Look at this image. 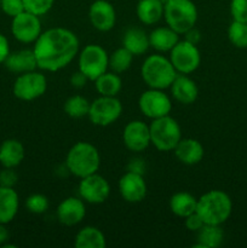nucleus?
<instances>
[{"label": "nucleus", "instance_id": "nucleus-5", "mask_svg": "<svg viewBox=\"0 0 247 248\" xmlns=\"http://www.w3.org/2000/svg\"><path fill=\"white\" fill-rule=\"evenodd\" d=\"M198 7L193 0H166L164 5V21L166 26L179 35H184L198 22Z\"/></svg>", "mask_w": 247, "mask_h": 248}, {"label": "nucleus", "instance_id": "nucleus-17", "mask_svg": "<svg viewBox=\"0 0 247 248\" xmlns=\"http://www.w3.org/2000/svg\"><path fill=\"white\" fill-rule=\"evenodd\" d=\"M81 198L69 196L62 200L56 210L57 219L65 227H75L84 220L86 216V206Z\"/></svg>", "mask_w": 247, "mask_h": 248}, {"label": "nucleus", "instance_id": "nucleus-12", "mask_svg": "<svg viewBox=\"0 0 247 248\" xmlns=\"http://www.w3.org/2000/svg\"><path fill=\"white\" fill-rule=\"evenodd\" d=\"M77 190L79 196L86 203L101 205L106 202L110 195V184L103 176L96 172L80 179Z\"/></svg>", "mask_w": 247, "mask_h": 248}, {"label": "nucleus", "instance_id": "nucleus-26", "mask_svg": "<svg viewBox=\"0 0 247 248\" xmlns=\"http://www.w3.org/2000/svg\"><path fill=\"white\" fill-rule=\"evenodd\" d=\"M74 246L77 248H104L107 246L106 235L98 228L87 225L77 232Z\"/></svg>", "mask_w": 247, "mask_h": 248}, {"label": "nucleus", "instance_id": "nucleus-8", "mask_svg": "<svg viewBox=\"0 0 247 248\" xmlns=\"http://www.w3.org/2000/svg\"><path fill=\"white\" fill-rule=\"evenodd\" d=\"M47 90V79L45 74L35 70L17 75L12 86L14 96L19 101L31 102L40 98Z\"/></svg>", "mask_w": 247, "mask_h": 248}, {"label": "nucleus", "instance_id": "nucleus-40", "mask_svg": "<svg viewBox=\"0 0 247 248\" xmlns=\"http://www.w3.org/2000/svg\"><path fill=\"white\" fill-rule=\"evenodd\" d=\"M10 52H11V50H10L9 40L4 34L0 33V64H4L5 60L10 55Z\"/></svg>", "mask_w": 247, "mask_h": 248}, {"label": "nucleus", "instance_id": "nucleus-33", "mask_svg": "<svg viewBox=\"0 0 247 248\" xmlns=\"http://www.w3.org/2000/svg\"><path fill=\"white\" fill-rule=\"evenodd\" d=\"M48 199L43 194H31L26 200V208L33 215H43L48 210Z\"/></svg>", "mask_w": 247, "mask_h": 248}, {"label": "nucleus", "instance_id": "nucleus-35", "mask_svg": "<svg viewBox=\"0 0 247 248\" xmlns=\"http://www.w3.org/2000/svg\"><path fill=\"white\" fill-rule=\"evenodd\" d=\"M0 7L1 11L11 18L26 11L23 0H0Z\"/></svg>", "mask_w": 247, "mask_h": 248}, {"label": "nucleus", "instance_id": "nucleus-29", "mask_svg": "<svg viewBox=\"0 0 247 248\" xmlns=\"http://www.w3.org/2000/svg\"><path fill=\"white\" fill-rule=\"evenodd\" d=\"M93 82L99 96L116 97L123 89V80H121L120 75L111 72V70L110 72L107 70L104 74L97 78Z\"/></svg>", "mask_w": 247, "mask_h": 248}, {"label": "nucleus", "instance_id": "nucleus-15", "mask_svg": "<svg viewBox=\"0 0 247 248\" xmlns=\"http://www.w3.org/2000/svg\"><path fill=\"white\" fill-rule=\"evenodd\" d=\"M123 142L132 153H142L152 145L149 125L142 120H132L126 124L123 131Z\"/></svg>", "mask_w": 247, "mask_h": 248}, {"label": "nucleus", "instance_id": "nucleus-16", "mask_svg": "<svg viewBox=\"0 0 247 248\" xmlns=\"http://www.w3.org/2000/svg\"><path fill=\"white\" fill-rule=\"evenodd\" d=\"M89 19L96 31L106 33L116 23L115 7L108 0H94L89 9Z\"/></svg>", "mask_w": 247, "mask_h": 248}, {"label": "nucleus", "instance_id": "nucleus-34", "mask_svg": "<svg viewBox=\"0 0 247 248\" xmlns=\"http://www.w3.org/2000/svg\"><path fill=\"white\" fill-rule=\"evenodd\" d=\"M56 0H23L26 11L41 17L47 14L55 5Z\"/></svg>", "mask_w": 247, "mask_h": 248}, {"label": "nucleus", "instance_id": "nucleus-1", "mask_svg": "<svg viewBox=\"0 0 247 248\" xmlns=\"http://www.w3.org/2000/svg\"><path fill=\"white\" fill-rule=\"evenodd\" d=\"M39 69L60 72L69 65L80 51L77 34L63 27H53L40 34L33 46Z\"/></svg>", "mask_w": 247, "mask_h": 248}, {"label": "nucleus", "instance_id": "nucleus-9", "mask_svg": "<svg viewBox=\"0 0 247 248\" xmlns=\"http://www.w3.org/2000/svg\"><path fill=\"white\" fill-rule=\"evenodd\" d=\"M123 114V103L118 97L99 96L90 104L87 118L94 126L106 127L111 125Z\"/></svg>", "mask_w": 247, "mask_h": 248}, {"label": "nucleus", "instance_id": "nucleus-4", "mask_svg": "<svg viewBox=\"0 0 247 248\" xmlns=\"http://www.w3.org/2000/svg\"><path fill=\"white\" fill-rule=\"evenodd\" d=\"M140 75L149 89L166 90L170 89L178 73L169 57L157 52L145 58L140 67Z\"/></svg>", "mask_w": 247, "mask_h": 248}, {"label": "nucleus", "instance_id": "nucleus-18", "mask_svg": "<svg viewBox=\"0 0 247 248\" xmlns=\"http://www.w3.org/2000/svg\"><path fill=\"white\" fill-rule=\"evenodd\" d=\"M171 96L174 101L184 106L195 103L199 97V87L196 82L186 74H178L170 86Z\"/></svg>", "mask_w": 247, "mask_h": 248}, {"label": "nucleus", "instance_id": "nucleus-28", "mask_svg": "<svg viewBox=\"0 0 247 248\" xmlns=\"http://www.w3.org/2000/svg\"><path fill=\"white\" fill-rule=\"evenodd\" d=\"M196 234L199 242L194 245L195 248H217L223 244L224 240L222 225L205 224Z\"/></svg>", "mask_w": 247, "mask_h": 248}, {"label": "nucleus", "instance_id": "nucleus-39", "mask_svg": "<svg viewBox=\"0 0 247 248\" xmlns=\"http://www.w3.org/2000/svg\"><path fill=\"white\" fill-rule=\"evenodd\" d=\"M87 81H90V80L87 79L80 70L73 73L72 77H70V84H72V86L75 87V89H84V87L86 86Z\"/></svg>", "mask_w": 247, "mask_h": 248}, {"label": "nucleus", "instance_id": "nucleus-10", "mask_svg": "<svg viewBox=\"0 0 247 248\" xmlns=\"http://www.w3.org/2000/svg\"><path fill=\"white\" fill-rule=\"evenodd\" d=\"M169 58L178 74H191L201 64V53L196 44L179 40L169 52Z\"/></svg>", "mask_w": 247, "mask_h": 248}, {"label": "nucleus", "instance_id": "nucleus-20", "mask_svg": "<svg viewBox=\"0 0 247 248\" xmlns=\"http://www.w3.org/2000/svg\"><path fill=\"white\" fill-rule=\"evenodd\" d=\"M4 65L9 72L18 75L31 72L38 68L33 48H22V50L10 52V55L5 60Z\"/></svg>", "mask_w": 247, "mask_h": 248}, {"label": "nucleus", "instance_id": "nucleus-42", "mask_svg": "<svg viewBox=\"0 0 247 248\" xmlns=\"http://www.w3.org/2000/svg\"><path fill=\"white\" fill-rule=\"evenodd\" d=\"M10 240V232L7 230L6 224L0 223V246H4L7 241Z\"/></svg>", "mask_w": 247, "mask_h": 248}, {"label": "nucleus", "instance_id": "nucleus-24", "mask_svg": "<svg viewBox=\"0 0 247 248\" xmlns=\"http://www.w3.org/2000/svg\"><path fill=\"white\" fill-rule=\"evenodd\" d=\"M19 196L15 188L0 186V223L9 224L18 213Z\"/></svg>", "mask_w": 247, "mask_h": 248}, {"label": "nucleus", "instance_id": "nucleus-3", "mask_svg": "<svg viewBox=\"0 0 247 248\" xmlns=\"http://www.w3.org/2000/svg\"><path fill=\"white\" fill-rule=\"evenodd\" d=\"M232 201L223 190H210L198 199L196 213L202 218L205 224L222 225L230 218Z\"/></svg>", "mask_w": 247, "mask_h": 248}, {"label": "nucleus", "instance_id": "nucleus-14", "mask_svg": "<svg viewBox=\"0 0 247 248\" xmlns=\"http://www.w3.org/2000/svg\"><path fill=\"white\" fill-rule=\"evenodd\" d=\"M118 189L121 198L130 203L142 202L148 193V186L143 174L130 170L120 177Z\"/></svg>", "mask_w": 247, "mask_h": 248}, {"label": "nucleus", "instance_id": "nucleus-37", "mask_svg": "<svg viewBox=\"0 0 247 248\" xmlns=\"http://www.w3.org/2000/svg\"><path fill=\"white\" fill-rule=\"evenodd\" d=\"M18 182V176H17L15 169H7L2 167L0 171V186H9V188H15V186Z\"/></svg>", "mask_w": 247, "mask_h": 248}, {"label": "nucleus", "instance_id": "nucleus-27", "mask_svg": "<svg viewBox=\"0 0 247 248\" xmlns=\"http://www.w3.org/2000/svg\"><path fill=\"white\" fill-rule=\"evenodd\" d=\"M170 210L176 217L184 219L185 217L190 216L191 213L196 212L198 206V199L190 193L186 191H178L173 194L170 199Z\"/></svg>", "mask_w": 247, "mask_h": 248}, {"label": "nucleus", "instance_id": "nucleus-21", "mask_svg": "<svg viewBox=\"0 0 247 248\" xmlns=\"http://www.w3.org/2000/svg\"><path fill=\"white\" fill-rule=\"evenodd\" d=\"M148 35H149L150 47L154 48L159 53L170 52L174 47V45L181 40L179 39L181 35L169 26L156 27Z\"/></svg>", "mask_w": 247, "mask_h": 248}, {"label": "nucleus", "instance_id": "nucleus-7", "mask_svg": "<svg viewBox=\"0 0 247 248\" xmlns=\"http://www.w3.org/2000/svg\"><path fill=\"white\" fill-rule=\"evenodd\" d=\"M77 65L90 81H94L109 69V55L101 45L89 44L77 53Z\"/></svg>", "mask_w": 247, "mask_h": 248}, {"label": "nucleus", "instance_id": "nucleus-6", "mask_svg": "<svg viewBox=\"0 0 247 248\" xmlns=\"http://www.w3.org/2000/svg\"><path fill=\"white\" fill-rule=\"evenodd\" d=\"M150 143L159 152H173L182 140V128L171 115L154 119L149 125Z\"/></svg>", "mask_w": 247, "mask_h": 248}, {"label": "nucleus", "instance_id": "nucleus-38", "mask_svg": "<svg viewBox=\"0 0 247 248\" xmlns=\"http://www.w3.org/2000/svg\"><path fill=\"white\" fill-rule=\"evenodd\" d=\"M184 225H185L186 229L191 232H198L201 228L205 225V222L202 220V218L198 215L196 212L191 213L190 216L184 218Z\"/></svg>", "mask_w": 247, "mask_h": 248}, {"label": "nucleus", "instance_id": "nucleus-11", "mask_svg": "<svg viewBox=\"0 0 247 248\" xmlns=\"http://www.w3.org/2000/svg\"><path fill=\"white\" fill-rule=\"evenodd\" d=\"M140 113L150 120L170 115L172 110L171 97L165 93L164 90L148 89L138 99Z\"/></svg>", "mask_w": 247, "mask_h": 248}, {"label": "nucleus", "instance_id": "nucleus-30", "mask_svg": "<svg viewBox=\"0 0 247 248\" xmlns=\"http://www.w3.org/2000/svg\"><path fill=\"white\" fill-rule=\"evenodd\" d=\"M135 56L124 46L116 48L109 55V69L116 74H123L131 68Z\"/></svg>", "mask_w": 247, "mask_h": 248}, {"label": "nucleus", "instance_id": "nucleus-13", "mask_svg": "<svg viewBox=\"0 0 247 248\" xmlns=\"http://www.w3.org/2000/svg\"><path fill=\"white\" fill-rule=\"evenodd\" d=\"M11 33L22 44H34L43 33L40 17L31 12L23 11L12 18Z\"/></svg>", "mask_w": 247, "mask_h": 248}, {"label": "nucleus", "instance_id": "nucleus-32", "mask_svg": "<svg viewBox=\"0 0 247 248\" xmlns=\"http://www.w3.org/2000/svg\"><path fill=\"white\" fill-rule=\"evenodd\" d=\"M228 39L237 48H247V23L232 19L228 28Z\"/></svg>", "mask_w": 247, "mask_h": 248}, {"label": "nucleus", "instance_id": "nucleus-2", "mask_svg": "<svg viewBox=\"0 0 247 248\" xmlns=\"http://www.w3.org/2000/svg\"><path fill=\"white\" fill-rule=\"evenodd\" d=\"M99 166L101 155L92 143L80 140L68 150L65 156L67 171L79 179L98 172Z\"/></svg>", "mask_w": 247, "mask_h": 248}, {"label": "nucleus", "instance_id": "nucleus-19", "mask_svg": "<svg viewBox=\"0 0 247 248\" xmlns=\"http://www.w3.org/2000/svg\"><path fill=\"white\" fill-rule=\"evenodd\" d=\"M173 153L179 162L188 166H194L202 161L205 149L201 142L195 138H182L173 149Z\"/></svg>", "mask_w": 247, "mask_h": 248}, {"label": "nucleus", "instance_id": "nucleus-22", "mask_svg": "<svg viewBox=\"0 0 247 248\" xmlns=\"http://www.w3.org/2000/svg\"><path fill=\"white\" fill-rule=\"evenodd\" d=\"M26 156V149L22 142L15 138L5 140L0 144V165L7 169H16Z\"/></svg>", "mask_w": 247, "mask_h": 248}, {"label": "nucleus", "instance_id": "nucleus-25", "mask_svg": "<svg viewBox=\"0 0 247 248\" xmlns=\"http://www.w3.org/2000/svg\"><path fill=\"white\" fill-rule=\"evenodd\" d=\"M123 46L133 56L144 55L150 48L149 35L140 28H128L123 36Z\"/></svg>", "mask_w": 247, "mask_h": 248}, {"label": "nucleus", "instance_id": "nucleus-31", "mask_svg": "<svg viewBox=\"0 0 247 248\" xmlns=\"http://www.w3.org/2000/svg\"><path fill=\"white\" fill-rule=\"evenodd\" d=\"M90 104H91V102H89V99L85 98L84 96L74 94L64 102L63 109L69 118L81 119L89 115Z\"/></svg>", "mask_w": 247, "mask_h": 248}, {"label": "nucleus", "instance_id": "nucleus-36", "mask_svg": "<svg viewBox=\"0 0 247 248\" xmlns=\"http://www.w3.org/2000/svg\"><path fill=\"white\" fill-rule=\"evenodd\" d=\"M230 14L235 21L247 23V0H232L230 1Z\"/></svg>", "mask_w": 247, "mask_h": 248}, {"label": "nucleus", "instance_id": "nucleus-23", "mask_svg": "<svg viewBox=\"0 0 247 248\" xmlns=\"http://www.w3.org/2000/svg\"><path fill=\"white\" fill-rule=\"evenodd\" d=\"M162 0H138L136 6V15L140 23L145 26H154L164 18Z\"/></svg>", "mask_w": 247, "mask_h": 248}, {"label": "nucleus", "instance_id": "nucleus-41", "mask_svg": "<svg viewBox=\"0 0 247 248\" xmlns=\"http://www.w3.org/2000/svg\"><path fill=\"white\" fill-rule=\"evenodd\" d=\"M184 36H185V40L190 41V43H193V44H196V45H198L199 41L201 40L200 31H199L198 29H195V27H194V28H191L190 31H186V33L184 34Z\"/></svg>", "mask_w": 247, "mask_h": 248}]
</instances>
